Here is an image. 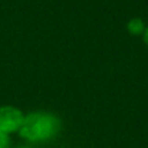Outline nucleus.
Here are the masks:
<instances>
[{
    "instance_id": "obj_1",
    "label": "nucleus",
    "mask_w": 148,
    "mask_h": 148,
    "mask_svg": "<svg viewBox=\"0 0 148 148\" xmlns=\"http://www.w3.org/2000/svg\"><path fill=\"white\" fill-rule=\"evenodd\" d=\"M62 130V121L58 115L36 111L25 115L23 124L19 130V135L29 143H48L56 138Z\"/></svg>"
},
{
    "instance_id": "obj_2",
    "label": "nucleus",
    "mask_w": 148,
    "mask_h": 148,
    "mask_svg": "<svg viewBox=\"0 0 148 148\" xmlns=\"http://www.w3.org/2000/svg\"><path fill=\"white\" fill-rule=\"evenodd\" d=\"M25 119L23 111L13 105H3L0 106V130L6 134L19 132L22 124Z\"/></svg>"
},
{
    "instance_id": "obj_3",
    "label": "nucleus",
    "mask_w": 148,
    "mask_h": 148,
    "mask_svg": "<svg viewBox=\"0 0 148 148\" xmlns=\"http://www.w3.org/2000/svg\"><path fill=\"white\" fill-rule=\"evenodd\" d=\"M145 23H144V20L143 19H140V17H134V19H131L128 23H127V30L131 33V35H134V36H143V33H144V30H145Z\"/></svg>"
},
{
    "instance_id": "obj_4",
    "label": "nucleus",
    "mask_w": 148,
    "mask_h": 148,
    "mask_svg": "<svg viewBox=\"0 0 148 148\" xmlns=\"http://www.w3.org/2000/svg\"><path fill=\"white\" fill-rule=\"evenodd\" d=\"M0 148H10V135L0 130Z\"/></svg>"
},
{
    "instance_id": "obj_5",
    "label": "nucleus",
    "mask_w": 148,
    "mask_h": 148,
    "mask_svg": "<svg viewBox=\"0 0 148 148\" xmlns=\"http://www.w3.org/2000/svg\"><path fill=\"white\" fill-rule=\"evenodd\" d=\"M143 40H144V43L148 46V26L145 27V30H144V33H143Z\"/></svg>"
},
{
    "instance_id": "obj_6",
    "label": "nucleus",
    "mask_w": 148,
    "mask_h": 148,
    "mask_svg": "<svg viewBox=\"0 0 148 148\" xmlns=\"http://www.w3.org/2000/svg\"><path fill=\"white\" fill-rule=\"evenodd\" d=\"M17 148H33V147H30V145H22V147H17Z\"/></svg>"
}]
</instances>
